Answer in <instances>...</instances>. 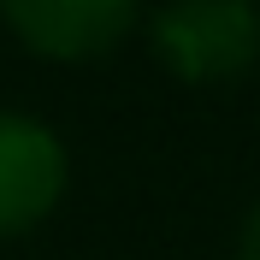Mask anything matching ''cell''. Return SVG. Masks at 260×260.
Segmentation results:
<instances>
[{"label":"cell","mask_w":260,"mask_h":260,"mask_svg":"<svg viewBox=\"0 0 260 260\" xmlns=\"http://www.w3.org/2000/svg\"><path fill=\"white\" fill-rule=\"evenodd\" d=\"M154 59L189 89H225L260 65V6L254 0H166L148 18Z\"/></svg>","instance_id":"cell-1"},{"label":"cell","mask_w":260,"mask_h":260,"mask_svg":"<svg viewBox=\"0 0 260 260\" xmlns=\"http://www.w3.org/2000/svg\"><path fill=\"white\" fill-rule=\"evenodd\" d=\"M142 0H0V24L48 65H89L136 30Z\"/></svg>","instance_id":"cell-2"},{"label":"cell","mask_w":260,"mask_h":260,"mask_svg":"<svg viewBox=\"0 0 260 260\" xmlns=\"http://www.w3.org/2000/svg\"><path fill=\"white\" fill-rule=\"evenodd\" d=\"M65 183H71V154L59 130L18 107H0V243L48 225L65 201Z\"/></svg>","instance_id":"cell-3"},{"label":"cell","mask_w":260,"mask_h":260,"mask_svg":"<svg viewBox=\"0 0 260 260\" xmlns=\"http://www.w3.org/2000/svg\"><path fill=\"white\" fill-rule=\"evenodd\" d=\"M231 260H260V201L248 207V219L237 225V254Z\"/></svg>","instance_id":"cell-4"}]
</instances>
